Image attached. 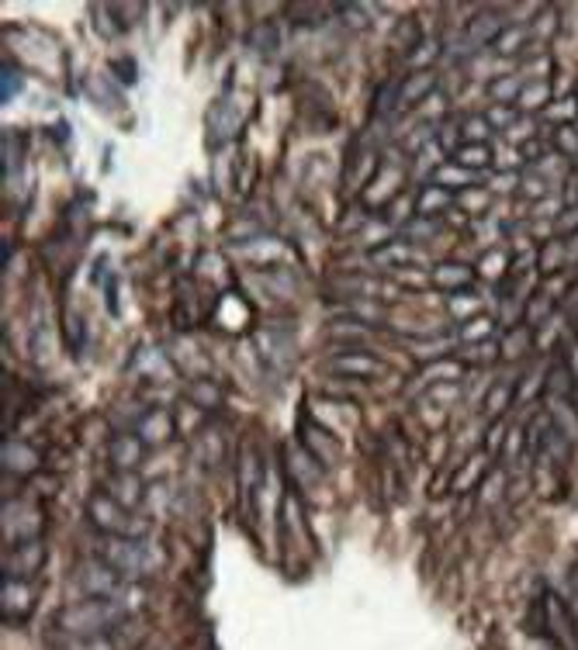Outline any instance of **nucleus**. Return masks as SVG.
<instances>
[{"instance_id": "nucleus-1", "label": "nucleus", "mask_w": 578, "mask_h": 650, "mask_svg": "<svg viewBox=\"0 0 578 650\" xmlns=\"http://www.w3.org/2000/svg\"><path fill=\"white\" fill-rule=\"evenodd\" d=\"M129 619V602H111V599H84L56 612V633L66 637H101L111 633Z\"/></svg>"}, {"instance_id": "nucleus-2", "label": "nucleus", "mask_w": 578, "mask_h": 650, "mask_svg": "<svg viewBox=\"0 0 578 650\" xmlns=\"http://www.w3.org/2000/svg\"><path fill=\"white\" fill-rule=\"evenodd\" d=\"M97 561H104L125 578H142V574L160 568V554L142 536H104L97 547Z\"/></svg>"}, {"instance_id": "nucleus-3", "label": "nucleus", "mask_w": 578, "mask_h": 650, "mask_svg": "<svg viewBox=\"0 0 578 650\" xmlns=\"http://www.w3.org/2000/svg\"><path fill=\"white\" fill-rule=\"evenodd\" d=\"M537 630L551 633L554 644H561V650H578V619L561 595L547 592L537 602Z\"/></svg>"}, {"instance_id": "nucleus-4", "label": "nucleus", "mask_w": 578, "mask_h": 650, "mask_svg": "<svg viewBox=\"0 0 578 650\" xmlns=\"http://www.w3.org/2000/svg\"><path fill=\"white\" fill-rule=\"evenodd\" d=\"M87 519L101 536H139L142 523L129 516L122 502H115L111 495H94L87 502Z\"/></svg>"}, {"instance_id": "nucleus-5", "label": "nucleus", "mask_w": 578, "mask_h": 650, "mask_svg": "<svg viewBox=\"0 0 578 650\" xmlns=\"http://www.w3.org/2000/svg\"><path fill=\"white\" fill-rule=\"evenodd\" d=\"M77 585L84 588L87 599H111V602H129L125 595L132 592L129 588V578L118 574L115 568H108L104 561H94V564H84L77 571Z\"/></svg>"}, {"instance_id": "nucleus-6", "label": "nucleus", "mask_w": 578, "mask_h": 650, "mask_svg": "<svg viewBox=\"0 0 578 650\" xmlns=\"http://www.w3.org/2000/svg\"><path fill=\"white\" fill-rule=\"evenodd\" d=\"M42 564H45V547H42V540L11 543V550L4 554V578L28 581L32 574L42 571Z\"/></svg>"}, {"instance_id": "nucleus-7", "label": "nucleus", "mask_w": 578, "mask_h": 650, "mask_svg": "<svg viewBox=\"0 0 578 650\" xmlns=\"http://www.w3.org/2000/svg\"><path fill=\"white\" fill-rule=\"evenodd\" d=\"M0 609H4V623H21V619L32 616L35 599H32V585L18 578H4L0 588Z\"/></svg>"}, {"instance_id": "nucleus-8", "label": "nucleus", "mask_w": 578, "mask_h": 650, "mask_svg": "<svg viewBox=\"0 0 578 650\" xmlns=\"http://www.w3.org/2000/svg\"><path fill=\"white\" fill-rule=\"evenodd\" d=\"M575 388H578V377H575V370L568 367V360H558V364L547 367V374H544V391H547V395L561 398V402H572Z\"/></svg>"}, {"instance_id": "nucleus-9", "label": "nucleus", "mask_w": 578, "mask_h": 650, "mask_svg": "<svg viewBox=\"0 0 578 650\" xmlns=\"http://www.w3.org/2000/svg\"><path fill=\"white\" fill-rule=\"evenodd\" d=\"M433 87H437V73L433 70L409 73V77L399 83V108H412V104H419L423 97L433 94Z\"/></svg>"}, {"instance_id": "nucleus-10", "label": "nucleus", "mask_w": 578, "mask_h": 650, "mask_svg": "<svg viewBox=\"0 0 578 650\" xmlns=\"http://www.w3.org/2000/svg\"><path fill=\"white\" fill-rule=\"evenodd\" d=\"M135 429H139V440H142V443L156 447V443H163L170 433H174V419H170V415L163 412V408H153V412L146 408V415H142L139 426H135Z\"/></svg>"}, {"instance_id": "nucleus-11", "label": "nucleus", "mask_w": 578, "mask_h": 650, "mask_svg": "<svg viewBox=\"0 0 578 650\" xmlns=\"http://www.w3.org/2000/svg\"><path fill=\"white\" fill-rule=\"evenodd\" d=\"M506 32V18H499L495 11H482L471 18L468 25V42L471 45H495V39Z\"/></svg>"}, {"instance_id": "nucleus-12", "label": "nucleus", "mask_w": 578, "mask_h": 650, "mask_svg": "<svg viewBox=\"0 0 578 650\" xmlns=\"http://www.w3.org/2000/svg\"><path fill=\"white\" fill-rule=\"evenodd\" d=\"M108 457L118 471H132V467H139V460H142V440L139 436H129V433H118L108 447Z\"/></svg>"}, {"instance_id": "nucleus-13", "label": "nucleus", "mask_w": 578, "mask_h": 650, "mask_svg": "<svg viewBox=\"0 0 578 650\" xmlns=\"http://www.w3.org/2000/svg\"><path fill=\"white\" fill-rule=\"evenodd\" d=\"M56 650H129V644L118 640V630L101 633V637H66L63 633Z\"/></svg>"}, {"instance_id": "nucleus-14", "label": "nucleus", "mask_w": 578, "mask_h": 650, "mask_svg": "<svg viewBox=\"0 0 578 650\" xmlns=\"http://www.w3.org/2000/svg\"><path fill=\"white\" fill-rule=\"evenodd\" d=\"M471 277H475V270L464 267V263H440L437 270H433V284L444 287V291H468Z\"/></svg>"}, {"instance_id": "nucleus-15", "label": "nucleus", "mask_w": 578, "mask_h": 650, "mask_svg": "<svg viewBox=\"0 0 578 650\" xmlns=\"http://www.w3.org/2000/svg\"><path fill=\"white\" fill-rule=\"evenodd\" d=\"M450 191L447 187H440L437 180H433V184H426L423 191H419V201H416V211L423 218H433V215H440V211H447L450 208Z\"/></svg>"}, {"instance_id": "nucleus-16", "label": "nucleus", "mask_w": 578, "mask_h": 650, "mask_svg": "<svg viewBox=\"0 0 578 650\" xmlns=\"http://www.w3.org/2000/svg\"><path fill=\"white\" fill-rule=\"evenodd\" d=\"M333 370H336V374L371 377V374H378L381 364L374 357H367V353H340V357L333 360Z\"/></svg>"}, {"instance_id": "nucleus-17", "label": "nucleus", "mask_w": 578, "mask_h": 650, "mask_svg": "<svg viewBox=\"0 0 578 650\" xmlns=\"http://www.w3.org/2000/svg\"><path fill=\"white\" fill-rule=\"evenodd\" d=\"M454 163L464 166V170H485V166L492 163V149L485 146V142H464V146H457L454 153Z\"/></svg>"}, {"instance_id": "nucleus-18", "label": "nucleus", "mask_w": 578, "mask_h": 650, "mask_svg": "<svg viewBox=\"0 0 578 650\" xmlns=\"http://www.w3.org/2000/svg\"><path fill=\"white\" fill-rule=\"evenodd\" d=\"M111 498L122 502L125 509H135V502L142 498L139 481L132 478V471H118V478H111Z\"/></svg>"}, {"instance_id": "nucleus-19", "label": "nucleus", "mask_w": 578, "mask_h": 650, "mask_svg": "<svg viewBox=\"0 0 578 650\" xmlns=\"http://www.w3.org/2000/svg\"><path fill=\"white\" fill-rule=\"evenodd\" d=\"M551 415H554V426L561 429V436H565L568 443H578V415H575L572 402H561V398H554Z\"/></svg>"}, {"instance_id": "nucleus-20", "label": "nucleus", "mask_w": 578, "mask_h": 650, "mask_svg": "<svg viewBox=\"0 0 578 650\" xmlns=\"http://www.w3.org/2000/svg\"><path fill=\"white\" fill-rule=\"evenodd\" d=\"M523 45H530V28L509 25L506 32H502L499 39H495V52H499V56H516V52H520Z\"/></svg>"}, {"instance_id": "nucleus-21", "label": "nucleus", "mask_w": 578, "mask_h": 650, "mask_svg": "<svg viewBox=\"0 0 578 650\" xmlns=\"http://www.w3.org/2000/svg\"><path fill=\"white\" fill-rule=\"evenodd\" d=\"M530 339H534V329H530V325H516V329H509L506 343H502V353H506L509 360L523 357V353L530 350Z\"/></svg>"}, {"instance_id": "nucleus-22", "label": "nucleus", "mask_w": 578, "mask_h": 650, "mask_svg": "<svg viewBox=\"0 0 578 650\" xmlns=\"http://www.w3.org/2000/svg\"><path fill=\"white\" fill-rule=\"evenodd\" d=\"M395 45L405 52H416L423 45V28H419L416 18H402L399 28H395Z\"/></svg>"}, {"instance_id": "nucleus-23", "label": "nucleus", "mask_w": 578, "mask_h": 650, "mask_svg": "<svg viewBox=\"0 0 578 650\" xmlns=\"http://www.w3.org/2000/svg\"><path fill=\"white\" fill-rule=\"evenodd\" d=\"M35 464H39V460H35V453L28 447H21V443H7V447H4V467H7V471H32Z\"/></svg>"}, {"instance_id": "nucleus-24", "label": "nucleus", "mask_w": 578, "mask_h": 650, "mask_svg": "<svg viewBox=\"0 0 578 650\" xmlns=\"http://www.w3.org/2000/svg\"><path fill=\"white\" fill-rule=\"evenodd\" d=\"M551 312H554V294H537V298L527 305V325L530 329H537V325H544L547 319H551Z\"/></svg>"}, {"instance_id": "nucleus-25", "label": "nucleus", "mask_w": 578, "mask_h": 650, "mask_svg": "<svg viewBox=\"0 0 578 650\" xmlns=\"http://www.w3.org/2000/svg\"><path fill=\"white\" fill-rule=\"evenodd\" d=\"M471 180H475V173L464 170V166H457V163L454 166H440V170H437V184L447 187V191H450V187H471Z\"/></svg>"}, {"instance_id": "nucleus-26", "label": "nucleus", "mask_w": 578, "mask_h": 650, "mask_svg": "<svg viewBox=\"0 0 578 650\" xmlns=\"http://www.w3.org/2000/svg\"><path fill=\"white\" fill-rule=\"evenodd\" d=\"M561 260H565V243H561V239L544 243V249H540V256H537V263H540V270H544V274H554V270L561 267Z\"/></svg>"}, {"instance_id": "nucleus-27", "label": "nucleus", "mask_w": 578, "mask_h": 650, "mask_svg": "<svg viewBox=\"0 0 578 650\" xmlns=\"http://www.w3.org/2000/svg\"><path fill=\"white\" fill-rule=\"evenodd\" d=\"M547 97H551V87H547V83H534V87H523V90H520V108H523V111L547 108Z\"/></svg>"}, {"instance_id": "nucleus-28", "label": "nucleus", "mask_w": 578, "mask_h": 650, "mask_svg": "<svg viewBox=\"0 0 578 650\" xmlns=\"http://www.w3.org/2000/svg\"><path fill=\"white\" fill-rule=\"evenodd\" d=\"M554 146H558L561 156H568V160H578V132L572 125H561L558 132H554Z\"/></svg>"}, {"instance_id": "nucleus-29", "label": "nucleus", "mask_w": 578, "mask_h": 650, "mask_svg": "<svg viewBox=\"0 0 578 650\" xmlns=\"http://www.w3.org/2000/svg\"><path fill=\"white\" fill-rule=\"evenodd\" d=\"M506 267H509V253H506V249H492V253L482 260V274L489 277V281H499V277L506 274Z\"/></svg>"}, {"instance_id": "nucleus-30", "label": "nucleus", "mask_w": 578, "mask_h": 650, "mask_svg": "<svg viewBox=\"0 0 578 650\" xmlns=\"http://www.w3.org/2000/svg\"><path fill=\"white\" fill-rule=\"evenodd\" d=\"M509 402H513V384H495V388L489 391V398H485V412L499 415Z\"/></svg>"}, {"instance_id": "nucleus-31", "label": "nucleus", "mask_w": 578, "mask_h": 650, "mask_svg": "<svg viewBox=\"0 0 578 650\" xmlns=\"http://www.w3.org/2000/svg\"><path fill=\"white\" fill-rule=\"evenodd\" d=\"M461 336L468 339V343H475V339H489L492 336V319H485V315H475V319L464 322Z\"/></svg>"}, {"instance_id": "nucleus-32", "label": "nucleus", "mask_w": 578, "mask_h": 650, "mask_svg": "<svg viewBox=\"0 0 578 650\" xmlns=\"http://www.w3.org/2000/svg\"><path fill=\"white\" fill-rule=\"evenodd\" d=\"M520 80H513V77H502V80H495L492 83V97L499 104H506V101H513V97H520Z\"/></svg>"}, {"instance_id": "nucleus-33", "label": "nucleus", "mask_w": 578, "mask_h": 650, "mask_svg": "<svg viewBox=\"0 0 578 650\" xmlns=\"http://www.w3.org/2000/svg\"><path fill=\"white\" fill-rule=\"evenodd\" d=\"M489 132V118H464V142H485Z\"/></svg>"}, {"instance_id": "nucleus-34", "label": "nucleus", "mask_w": 578, "mask_h": 650, "mask_svg": "<svg viewBox=\"0 0 578 650\" xmlns=\"http://www.w3.org/2000/svg\"><path fill=\"white\" fill-rule=\"evenodd\" d=\"M482 471H485L482 457H471V460H468V467H464V471L457 474L454 488H457V491H468V485H471V481H478V478H482Z\"/></svg>"}, {"instance_id": "nucleus-35", "label": "nucleus", "mask_w": 578, "mask_h": 650, "mask_svg": "<svg viewBox=\"0 0 578 650\" xmlns=\"http://www.w3.org/2000/svg\"><path fill=\"white\" fill-rule=\"evenodd\" d=\"M471 308H478V294H471V291L450 294V312H454L457 319H464V315H468Z\"/></svg>"}, {"instance_id": "nucleus-36", "label": "nucleus", "mask_w": 578, "mask_h": 650, "mask_svg": "<svg viewBox=\"0 0 578 650\" xmlns=\"http://www.w3.org/2000/svg\"><path fill=\"white\" fill-rule=\"evenodd\" d=\"M18 90H21V73L7 70V66H4V77H0V97H4V101H11Z\"/></svg>"}, {"instance_id": "nucleus-37", "label": "nucleus", "mask_w": 578, "mask_h": 650, "mask_svg": "<svg viewBox=\"0 0 578 650\" xmlns=\"http://www.w3.org/2000/svg\"><path fill=\"white\" fill-rule=\"evenodd\" d=\"M523 194H530V198H544V194H547V180L544 177L523 180Z\"/></svg>"}, {"instance_id": "nucleus-38", "label": "nucleus", "mask_w": 578, "mask_h": 650, "mask_svg": "<svg viewBox=\"0 0 578 650\" xmlns=\"http://www.w3.org/2000/svg\"><path fill=\"white\" fill-rule=\"evenodd\" d=\"M558 229L561 232H572V236H575V232H578V204H575V208H568L565 215L558 218Z\"/></svg>"}, {"instance_id": "nucleus-39", "label": "nucleus", "mask_w": 578, "mask_h": 650, "mask_svg": "<svg viewBox=\"0 0 578 650\" xmlns=\"http://www.w3.org/2000/svg\"><path fill=\"white\" fill-rule=\"evenodd\" d=\"M433 56H440V49H437V45H433V42H423L416 52H412V63H423V59H426V63H430Z\"/></svg>"}, {"instance_id": "nucleus-40", "label": "nucleus", "mask_w": 578, "mask_h": 650, "mask_svg": "<svg viewBox=\"0 0 578 650\" xmlns=\"http://www.w3.org/2000/svg\"><path fill=\"white\" fill-rule=\"evenodd\" d=\"M492 122H495V125H509V122H513V111L502 108V104H499V108L492 111Z\"/></svg>"}, {"instance_id": "nucleus-41", "label": "nucleus", "mask_w": 578, "mask_h": 650, "mask_svg": "<svg viewBox=\"0 0 578 650\" xmlns=\"http://www.w3.org/2000/svg\"><path fill=\"white\" fill-rule=\"evenodd\" d=\"M122 80H125V83H132V80H135V66L129 63V59H125V63H122Z\"/></svg>"}, {"instance_id": "nucleus-42", "label": "nucleus", "mask_w": 578, "mask_h": 650, "mask_svg": "<svg viewBox=\"0 0 578 650\" xmlns=\"http://www.w3.org/2000/svg\"><path fill=\"white\" fill-rule=\"evenodd\" d=\"M554 28V14H544V21H540V35H547Z\"/></svg>"}]
</instances>
